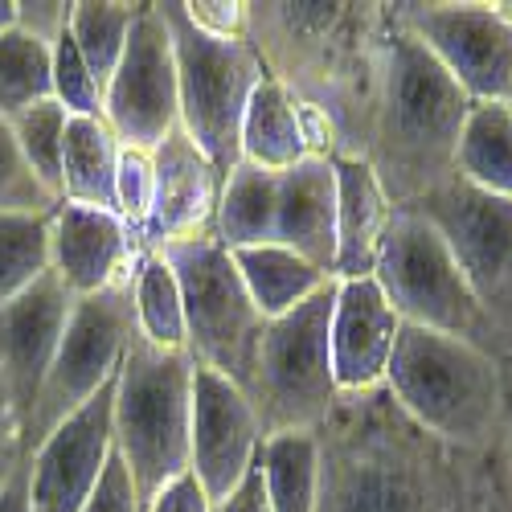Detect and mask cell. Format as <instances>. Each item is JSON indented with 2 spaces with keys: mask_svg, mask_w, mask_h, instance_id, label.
<instances>
[{
  "mask_svg": "<svg viewBox=\"0 0 512 512\" xmlns=\"http://www.w3.org/2000/svg\"><path fill=\"white\" fill-rule=\"evenodd\" d=\"M74 300L78 295L54 271H46L33 287L13 295L9 304H0V377H5L25 426L58 357Z\"/></svg>",
  "mask_w": 512,
  "mask_h": 512,
  "instance_id": "5bb4252c",
  "label": "cell"
},
{
  "mask_svg": "<svg viewBox=\"0 0 512 512\" xmlns=\"http://www.w3.org/2000/svg\"><path fill=\"white\" fill-rule=\"evenodd\" d=\"M50 218L54 213H0V304L50 271Z\"/></svg>",
  "mask_w": 512,
  "mask_h": 512,
  "instance_id": "f1b7e54d",
  "label": "cell"
},
{
  "mask_svg": "<svg viewBox=\"0 0 512 512\" xmlns=\"http://www.w3.org/2000/svg\"><path fill=\"white\" fill-rule=\"evenodd\" d=\"M140 5H107V0H78L70 9V37L87 62V70L95 74L99 91H107V82L123 58V46H127V33H132V21H136Z\"/></svg>",
  "mask_w": 512,
  "mask_h": 512,
  "instance_id": "83f0119b",
  "label": "cell"
},
{
  "mask_svg": "<svg viewBox=\"0 0 512 512\" xmlns=\"http://www.w3.org/2000/svg\"><path fill=\"white\" fill-rule=\"evenodd\" d=\"M263 426L254 402L230 377L193 361V422H189V472L209 504H226L254 472Z\"/></svg>",
  "mask_w": 512,
  "mask_h": 512,
  "instance_id": "7c38bea8",
  "label": "cell"
},
{
  "mask_svg": "<svg viewBox=\"0 0 512 512\" xmlns=\"http://www.w3.org/2000/svg\"><path fill=\"white\" fill-rule=\"evenodd\" d=\"M508 111H512V99H508Z\"/></svg>",
  "mask_w": 512,
  "mask_h": 512,
  "instance_id": "b9f144b4",
  "label": "cell"
},
{
  "mask_svg": "<svg viewBox=\"0 0 512 512\" xmlns=\"http://www.w3.org/2000/svg\"><path fill=\"white\" fill-rule=\"evenodd\" d=\"M242 160L283 173V168L300 164L308 156L304 136H300V119H295V99L275 74H267L254 87L246 115H242Z\"/></svg>",
  "mask_w": 512,
  "mask_h": 512,
  "instance_id": "603a6c76",
  "label": "cell"
},
{
  "mask_svg": "<svg viewBox=\"0 0 512 512\" xmlns=\"http://www.w3.org/2000/svg\"><path fill=\"white\" fill-rule=\"evenodd\" d=\"M226 177L209 164V156L185 136V127H173L160 148L152 152V209L140 246L160 250L168 242H185L213 234L218 222Z\"/></svg>",
  "mask_w": 512,
  "mask_h": 512,
  "instance_id": "9a60e30c",
  "label": "cell"
},
{
  "mask_svg": "<svg viewBox=\"0 0 512 512\" xmlns=\"http://www.w3.org/2000/svg\"><path fill=\"white\" fill-rule=\"evenodd\" d=\"M394 21L472 103L512 99V25L496 5H394Z\"/></svg>",
  "mask_w": 512,
  "mask_h": 512,
  "instance_id": "30bf717a",
  "label": "cell"
},
{
  "mask_svg": "<svg viewBox=\"0 0 512 512\" xmlns=\"http://www.w3.org/2000/svg\"><path fill=\"white\" fill-rule=\"evenodd\" d=\"M254 472L263 480L267 512H316L320 508V439H316V431L263 435Z\"/></svg>",
  "mask_w": 512,
  "mask_h": 512,
  "instance_id": "7402d4cb",
  "label": "cell"
},
{
  "mask_svg": "<svg viewBox=\"0 0 512 512\" xmlns=\"http://www.w3.org/2000/svg\"><path fill=\"white\" fill-rule=\"evenodd\" d=\"M29 459V447H25V418L0 377V484H5L17 467Z\"/></svg>",
  "mask_w": 512,
  "mask_h": 512,
  "instance_id": "836d02e7",
  "label": "cell"
},
{
  "mask_svg": "<svg viewBox=\"0 0 512 512\" xmlns=\"http://www.w3.org/2000/svg\"><path fill=\"white\" fill-rule=\"evenodd\" d=\"M213 512H267V496H263V480H259V472H250L246 484H242L226 504L213 508Z\"/></svg>",
  "mask_w": 512,
  "mask_h": 512,
  "instance_id": "ab89813d",
  "label": "cell"
},
{
  "mask_svg": "<svg viewBox=\"0 0 512 512\" xmlns=\"http://www.w3.org/2000/svg\"><path fill=\"white\" fill-rule=\"evenodd\" d=\"M54 99V50L29 29L0 33V115L13 119L17 111Z\"/></svg>",
  "mask_w": 512,
  "mask_h": 512,
  "instance_id": "4316f807",
  "label": "cell"
},
{
  "mask_svg": "<svg viewBox=\"0 0 512 512\" xmlns=\"http://www.w3.org/2000/svg\"><path fill=\"white\" fill-rule=\"evenodd\" d=\"M160 254L181 283L189 357L246 390L267 320L254 308L230 250L213 234H201L185 242H168L160 246Z\"/></svg>",
  "mask_w": 512,
  "mask_h": 512,
  "instance_id": "8992f818",
  "label": "cell"
},
{
  "mask_svg": "<svg viewBox=\"0 0 512 512\" xmlns=\"http://www.w3.org/2000/svg\"><path fill=\"white\" fill-rule=\"evenodd\" d=\"M123 144L103 115H70L62 136V201L115 213V173Z\"/></svg>",
  "mask_w": 512,
  "mask_h": 512,
  "instance_id": "ffe728a7",
  "label": "cell"
},
{
  "mask_svg": "<svg viewBox=\"0 0 512 512\" xmlns=\"http://www.w3.org/2000/svg\"><path fill=\"white\" fill-rule=\"evenodd\" d=\"M455 173L484 193L512 201V111L508 103H472L455 144Z\"/></svg>",
  "mask_w": 512,
  "mask_h": 512,
  "instance_id": "d4e9b609",
  "label": "cell"
},
{
  "mask_svg": "<svg viewBox=\"0 0 512 512\" xmlns=\"http://www.w3.org/2000/svg\"><path fill=\"white\" fill-rule=\"evenodd\" d=\"M472 111L455 78L394 21L386 50V103H381V148L398 168L402 205L455 173V144Z\"/></svg>",
  "mask_w": 512,
  "mask_h": 512,
  "instance_id": "7a4b0ae2",
  "label": "cell"
},
{
  "mask_svg": "<svg viewBox=\"0 0 512 512\" xmlns=\"http://www.w3.org/2000/svg\"><path fill=\"white\" fill-rule=\"evenodd\" d=\"M17 29V0H0V33Z\"/></svg>",
  "mask_w": 512,
  "mask_h": 512,
  "instance_id": "60d3db41",
  "label": "cell"
},
{
  "mask_svg": "<svg viewBox=\"0 0 512 512\" xmlns=\"http://www.w3.org/2000/svg\"><path fill=\"white\" fill-rule=\"evenodd\" d=\"M398 312L381 295L377 279H336L332 304V377L340 394H365L386 381L394 340H398Z\"/></svg>",
  "mask_w": 512,
  "mask_h": 512,
  "instance_id": "2e32d148",
  "label": "cell"
},
{
  "mask_svg": "<svg viewBox=\"0 0 512 512\" xmlns=\"http://www.w3.org/2000/svg\"><path fill=\"white\" fill-rule=\"evenodd\" d=\"M132 271H123L111 287L82 295L74 300V312L66 320L58 357L50 365V377L41 386V398L33 406V418L25 426V447L33 455V447L46 439L54 426H62L74 410L87 406L107 381H115L119 361L132 345L136 328V291H132Z\"/></svg>",
  "mask_w": 512,
  "mask_h": 512,
  "instance_id": "ba28073f",
  "label": "cell"
},
{
  "mask_svg": "<svg viewBox=\"0 0 512 512\" xmlns=\"http://www.w3.org/2000/svg\"><path fill=\"white\" fill-rule=\"evenodd\" d=\"M148 209H152V156L123 148L119 173H115V213L123 218V226L132 230L136 242L144 238Z\"/></svg>",
  "mask_w": 512,
  "mask_h": 512,
  "instance_id": "d6a6232c",
  "label": "cell"
},
{
  "mask_svg": "<svg viewBox=\"0 0 512 512\" xmlns=\"http://www.w3.org/2000/svg\"><path fill=\"white\" fill-rule=\"evenodd\" d=\"M66 107L58 99L33 103L25 111H17L9 119L13 140L25 156V164L33 168V177L46 185L58 201H62V136H66Z\"/></svg>",
  "mask_w": 512,
  "mask_h": 512,
  "instance_id": "f546056e",
  "label": "cell"
},
{
  "mask_svg": "<svg viewBox=\"0 0 512 512\" xmlns=\"http://www.w3.org/2000/svg\"><path fill=\"white\" fill-rule=\"evenodd\" d=\"M275 201H279V173L250 164V160H238L234 173L222 185L213 238L226 250L275 242Z\"/></svg>",
  "mask_w": 512,
  "mask_h": 512,
  "instance_id": "cb8c5ba5",
  "label": "cell"
},
{
  "mask_svg": "<svg viewBox=\"0 0 512 512\" xmlns=\"http://www.w3.org/2000/svg\"><path fill=\"white\" fill-rule=\"evenodd\" d=\"M386 386L402 410L451 443H480L500 410V369L467 336L402 324Z\"/></svg>",
  "mask_w": 512,
  "mask_h": 512,
  "instance_id": "3957f363",
  "label": "cell"
},
{
  "mask_svg": "<svg viewBox=\"0 0 512 512\" xmlns=\"http://www.w3.org/2000/svg\"><path fill=\"white\" fill-rule=\"evenodd\" d=\"M336 164V267L332 279L373 275L377 246L394 218V201L381 185L373 160L332 156Z\"/></svg>",
  "mask_w": 512,
  "mask_h": 512,
  "instance_id": "d6986e66",
  "label": "cell"
},
{
  "mask_svg": "<svg viewBox=\"0 0 512 512\" xmlns=\"http://www.w3.org/2000/svg\"><path fill=\"white\" fill-rule=\"evenodd\" d=\"M189 422H193V357L185 349H156L140 332L132 336L119 373L111 431L115 455L148 508L177 476L189 472Z\"/></svg>",
  "mask_w": 512,
  "mask_h": 512,
  "instance_id": "6da1fadb",
  "label": "cell"
},
{
  "mask_svg": "<svg viewBox=\"0 0 512 512\" xmlns=\"http://www.w3.org/2000/svg\"><path fill=\"white\" fill-rule=\"evenodd\" d=\"M193 25L213 37H246L250 5H185Z\"/></svg>",
  "mask_w": 512,
  "mask_h": 512,
  "instance_id": "d590c367",
  "label": "cell"
},
{
  "mask_svg": "<svg viewBox=\"0 0 512 512\" xmlns=\"http://www.w3.org/2000/svg\"><path fill=\"white\" fill-rule=\"evenodd\" d=\"M373 279L402 324L435 328L467 340H476V332L488 324L451 246L414 205H394V218L377 246Z\"/></svg>",
  "mask_w": 512,
  "mask_h": 512,
  "instance_id": "52a82bcc",
  "label": "cell"
},
{
  "mask_svg": "<svg viewBox=\"0 0 512 512\" xmlns=\"http://www.w3.org/2000/svg\"><path fill=\"white\" fill-rule=\"evenodd\" d=\"M58 197L33 177L9 119L0 115V213H54Z\"/></svg>",
  "mask_w": 512,
  "mask_h": 512,
  "instance_id": "4dcf8cb0",
  "label": "cell"
},
{
  "mask_svg": "<svg viewBox=\"0 0 512 512\" xmlns=\"http://www.w3.org/2000/svg\"><path fill=\"white\" fill-rule=\"evenodd\" d=\"M275 246L332 275L336 267V164L332 156H304L279 173Z\"/></svg>",
  "mask_w": 512,
  "mask_h": 512,
  "instance_id": "ac0fdd59",
  "label": "cell"
},
{
  "mask_svg": "<svg viewBox=\"0 0 512 512\" xmlns=\"http://www.w3.org/2000/svg\"><path fill=\"white\" fill-rule=\"evenodd\" d=\"M177 58V99L185 136L209 156L222 177L242 160V115L254 87L267 78L259 50L246 37H213L193 25L181 0L156 5Z\"/></svg>",
  "mask_w": 512,
  "mask_h": 512,
  "instance_id": "277c9868",
  "label": "cell"
},
{
  "mask_svg": "<svg viewBox=\"0 0 512 512\" xmlns=\"http://www.w3.org/2000/svg\"><path fill=\"white\" fill-rule=\"evenodd\" d=\"M132 291H136V328H140V336L152 340L156 349H185L189 336H185L181 283H177L173 267L164 263L160 250H140Z\"/></svg>",
  "mask_w": 512,
  "mask_h": 512,
  "instance_id": "484cf974",
  "label": "cell"
},
{
  "mask_svg": "<svg viewBox=\"0 0 512 512\" xmlns=\"http://www.w3.org/2000/svg\"><path fill=\"white\" fill-rule=\"evenodd\" d=\"M140 242L123 226L119 213L82 201H58L50 218V271L78 295L111 287L140 259Z\"/></svg>",
  "mask_w": 512,
  "mask_h": 512,
  "instance_id": "e0dca14e",
  "label": "cell"
},
{
  "mask_svg": "<svg viewBox=\"0 0 512 512\" xmlns=\"http://www.w3.org/2000/svg\"><path fill=\"white\" fill-rule=\"evenodd\" d=\"M332 304H336V279L300 308L267 320L259 357H254V377L246 386V398L254 402L263 435L316 431L328 418L332 402L340 398L332 377V345H328Z\"/></svg>",
  "mask_w": 512,
  "mask_h": 512,
  "instance_id": "5b68a950",
  "label": "cell"
},
{
  "mask_svg": "<svg viewBox=\"0 0 512 512\" xmlns=\"http://www.w3.org/2000/svg\"><path fill=\"white\" fill-rule=\"evenodd\" d=\"M406 205L443 234L484 316H512V201L451 173Z\"/></svg>",
  "mask_w": 512,
  "mask_h": 512,
  "instance_id": "9c48e42d",
  "label": "cell"
},
{
  "mask_svg": "<svg viewBox=\"0 0 512 512\" xmlns=\"http://www.w3.org/2000/svg\"><path fill=\"white\" fill-rule=\"evenodd\" d=\"M103 119L123 148L156 152L160 140L181 127L177 99V58L156 5H140L123 58L103 91Z\"/></svg>",
  "mask_w": 512,
  "mask_h": 512,
  "instance_id": "8fae6325",
  "label": "cell"
},
{
  "mask_svg": "<svg viewBox=\"0 0 512 512\" xmlns=\"http://www.w3.org/2000/svg\"><path fill=\"white\" fill-rule=\"evenodd\" d=\"M144 512H213V504H209L205 488L197 484V476L185 472V476H177L173 484H168Z\"/></svg>",
  "mask_w": 512,
  "mask_h": 512,
  "instance_id": "8d00e7d4",
  "label": "cell"
},
{
  "mask_svg": "<svg viewBox=\"0 0 512 512\" xmlns=\"http://www.w3.org/2000/svg\"><path fill=\"white\" fill-rule=\"evenodd\" d=\"M0 512H33V500H29V459L17 467L5 484H0Z\"/></svg>",
  "mask_w": 512,
  "mask_h": 512,
  "instance_id": "f35d334b",
  "label": "cell"
},
{
  "mask_svg": "<svg viewBox=\"0 0 512 512\" xmlns=\"http://www.w3.org/2000/svg\"><path fill=\"white\" fill-rule=\"evenodd\" d=\"M295 119H300V136L308 156H332V123L316 103H295Z\"/></svg>",
  "mask_w": 512,
  "mask_h": 512,
  "instance_id": "74e56055",
  "label": "cell"
},
{
  "mask_svg": "<svg viewBox=\"0 0 512 512\" xmlns=\"http://www.w3.org/2000/svg\"><path fill=\"white\" fill-rule=\"evenodd\" d=\"M82 512H144L140 496H136V484H132V476H127V467H123V459L115 451L107 459V472H103L95 496L87 500Z\"/></svg>",
  "mask_w": 512,
  "mask_h": 512,
  "instance_id": "e575fe53",
  "label": "cell"
},
{
  "mask_svg": "<svg viewBox=\"0 0 512 512\" xmlns=\"http://www.w3.org/2000/svg\"><path fill=\"white\" fill-rule=\"evenodd\" d=\"M111 406H115V381L74 410L62 426L41 439L29 455V500L33 512H82L95 496L107 459L115 451L111 431Z\"/></svg>",
  "mask_w": 512,
  "mask_h": 512,
  "instance_id": "4fadbf2b",
  "label": "cell"
},
{
  "mask_svg": "<svg viewBox=\"0 0 512 512\" xmlns=\"http://www.w3.org/2000/svg\"><path fill=\"white\" fill-rule=\"evenodd\" d=\"M230 259L250 291L254 308L263 312V320H275L291 308H300L304 300H312V295L320 287L332 283V275H324L320 267H312L308 259H300L295 250L287 246H242V250H230Z\"/></svg>",
  "mask_w": 512,
  "mask_h": 512,
  "instance_id": "44dd1931",
  "label": "cell"
},
{
  "mask_svg": "<svg viewBox=\"0 0 512 512\" xmlns=\"http://www.w3.org/2000/svg\"><path fill=\"white\" fill-rule=\"evenodd\" d=\"M50 50H54V99L66 107V115H103V91L78 54L70 25L54 37Z\"/></svg>",
  "mask_w": 512,
  "mask_h": 512,
  "instance_id": "1f68e13d",
  "label": "cell"
}]
</instances>
